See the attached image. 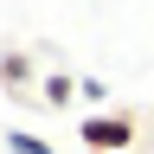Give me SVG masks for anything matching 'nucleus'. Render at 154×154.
<instances>
[{
  "label": "nucleus",
  "instance_id": "nucleus-1",
  "mask_svg": "<svg viewBox=\"0 0 154 154\" xmlns=\"http://www.w3.org/2000/svg\"><path fill=\"white\" fill-rule=\"evenodd\" d=\"M90 141H128L122 122H90Z\"/></svg>",
  "mask_w": 154,
  "mask_h": 154
},
{
  "label": "nucleus",
  "instance_id": "nucleus-2",
  "mask_svg": "<svg viewBox=\"0 0 154 154\" xmlns=\"http://www.w3.org/2000/svg\"><path fill=\"white\" fill-rule=\"evenodd\" d=\"M13 148H19V154H51L45 141H32V135H13Z\"/></svg>",
  "mask_w": 154,
  "mask_h": 154
}]
</instances>
